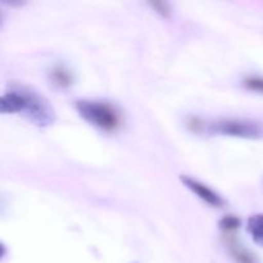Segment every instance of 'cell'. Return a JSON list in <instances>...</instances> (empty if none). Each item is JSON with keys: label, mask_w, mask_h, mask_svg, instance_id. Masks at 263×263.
<instances>
[{"label": "cell", "mask_w": 263, "mask_h": 263, "mask_svg": "<svg viewBox=\"0 0 263 263\" xmlns=\"http://www.w3.org/2000/svg\"><path fill=\"white\" fill-rule=\"evenodd\" d=\"M0 112L3 115L21 113L39 127H48L57 120L55 109L43 94L33 87L15 82L8 85L2 95Z\"/></svg>", "instance_id": "obj_1"}, {"label": "cell", "mask_w": 263, "mask_h": 263, "mask_svg": "<svg viewBox=\"0 0 263 263\" xmlns=\"http://www.w3.org/2000/svg\"><path fill=\"white\" fill-rule=\"evenodd\" d=\"M76 110L80 117L102 131H116L122 125V115L117 105L105 100H77Z\"/></svg>", "instance_id": "obj_2"}, {"label": "cell", "mask_w": 263, "mask_h": 263, "mask_svg": "<svg viewBox=\"0 0 263 263\" xmlns=\"http://www.w3.org/2000/svg\"><path fill=\"white\" fill-rule=\"evenodd\" d=\"M205 130L213 135L231 136V138L259 140L263 139V123L249 118H222L213 121Z\"/></svg>", "instance_id": "obj_3"}, {"label": "cell", "mask_w": 263, "mask_h": 263, "mask_svg": "<svg viewBox=\"0 0 263 263\" xmlns=\"http://www.w3.org/2000/svg\"><path fill=\"white\" fill-rule=\"evenodd\" d=\"M180 181L187 187L192 193H194L198 198L203 200V202L208 203L212 207H222L225 204V200L223 198L218 194L217 192H215L213 189H211L210 186H207L203 182L198 181V180L193 179V177L187 176V175H181L180 176Z\"/></svg>", "instance_id": "obj_4"}, {"label": "cell", "mask_w": 263, "mask_h": 263, "mask_svg": "<svg viewBox=\"0 0 263 263\" xmlns=\"http://www.w3.org/2000/svg\"><path fill=\"white\" fill-rule=\"evenodd\" d=\"M49 79L53 82L54 85L59 87H69L74 81V77L72 72L69 71L67 67L61 66H54L53 68L49 72Z\"/></svg>", "instance_id": "obj_5"}, {"label": "cell", "mask_w": 263, "mask_h": 263, "mask_svg": "<svg viewBox=\"0 0 263 263\" xmlns=\"http://www.w3.org/2000/svg\"><path fill=\"white\" fill-rule=\"evenodd\" d=\"M247 231L257 246L263 247V213H256L248 218Z\"/></svg>", "instance_id": "obj_6"}, {"label": "cell", "mask_w": 263, "mask_h": 263, "mask_svg": "<svg viewBox=\"0 0 263 263\" xmlns=\"http://www.w3.org/2000/svg\"><path fill=\"white\" fill-rule=\"evenodd\" d=\"M231 254L236 263H258L257 257L251 251L239 244H231Z\"/></svg>", "instance_id": "obj_7"}, {"label": "cell", "mask_w": 263, "mask_h": 263, "mask_svg": "<svg viewBox=\"0 0 263 263\" xmlns=\"http://www.w3.org/2000/svg\"><path fill=\"white\" fill-rule=\"evenodd\" d=\"M244 87H247L251 91L263 94V77L261 76H249L243 81Z\"/></svg>", "instance_id": "obj_8"}, {"label": "cell", "mask_w": 263, "mask_h": 263, "mask_svg": "<svg viewBox=\"0 0 263 263\" xmlns=\"http://www.w3.org/2000/svg\"><path fill=\"white\" fill-rule=\"evenodd\" d=\"M240 223L241 221L239 220L238 217H235V216H226V217H223L222 220L220 221V229L223 231H234V230H238L239 228H240Z\"/></svg>", "instance_id": "obj_9"}, {"label": "cell", "mask_w": 263, "mask_h": 263, "mask_svg": "<svg viewBox=\"0 0 263 263\" xmlns=\"http://www.w3.org/2000/svg\"><path fill=\"white\" fill-rule=\"evenodd\" d=\"M151 5L154 8V9L157 10V12L161 13L162 15H164V17H168V15H170V12H171V8H170L168 3L154 2V3H151Z\"/></svg>", "instance_id": "obj_10"}, {"label": "cell", "mask_w": 263, "mask_h": 263, "mask_svg": "<svg viewBox=\"0 0 263 263\" xmlns=\"http://www.w3.org/2000/svg\"><path fill=\"white\" fill-rule=\"evenodd\" d=\"M130 263H140V262H138V261H134V262H130Z\"/></svg>", "instance_id": "obj_11"}]
</instances>
